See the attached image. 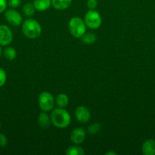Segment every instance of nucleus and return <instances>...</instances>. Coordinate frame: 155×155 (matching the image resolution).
<instances>
[{
	"label": "nucleus",
	"instance_id": "f257e3e1",
	"mask_svg": "<svg viewBox=\"0 0 155 155\" xmlns=\"http://www.w3.org/2000/svg\"><path fill=\"white\" fill-rule=\"evenodd\" d=\"M51 123L56 127L59 129H64L68 127L71 124V116L68 110L64 107H57L53 109L50 114Z\"/></svg>",
	"mask_w": 155,
	"mask_h": 155
},
{
	"label": "nucleus",
	"instance_id": "f03ea898",
	"mask_svg": "<svg viewBox=\"0 0 155 155\" xmlns=\"http://www.w3.org/2000/svg\"><path fill=\"white\" fill-rule=\"evenodd\" d=\"M22 32L26 37L29 39H36L41 35L42 27L37 21L29 18L23 23Z\"/></svg>",
	"mask_w": 155,
	"mask_h": 155
},
{
	"label": "nucleus",
	"instance_id": "7ed1b4c3",
	"mask_svg": "<svg viewBox=\"0 0 155 155\" xmlns=\"http://www.w3.org/2000/svg\"><path fill=\"white\" fill-rule=\"evenodd\" d=\"M86 24L84 21L78 17H74L68 21V30L70 33L75 38H81L86 33Z\"/></svg>",
	"mask_w": 155,
	"mask_h": 155
},
{
	"label": "nucleus",
	"instance_id": "20e7f679",
	"mask_svg": "<svg viewBox=\"0 0 155 155\" xmlns=\"http://www.w3.org/2000/svg\"><path fill=\"white\" fill-rule=\"evenodd\" d=\"M84 22L87 27L90 29L97 30L102 24L101 16L95 9H90L85 14Z\"/></svg>",
	"mask_w": 155,
	"mask_h": 155
},
{
	"label": "nucleus",
	"instance_id": "39448f33",
	"mask_svg": "<svg viewBox=\"0 0 155 155\" xmlns=\"http://www.w3.org/2000/svg\"><path fill=\"white\" fill-rule=\"evenodd\" d=\"M38 104L43 111H52L55 105L54 97L49 92H41L38 97Z\"/></svg>",
	"mask_w": 155,
	"mask_h": 155
},
{
	"label": "nucleus",
	"instance_id": "423d86ee",
	"mask_svg": "<svg viewBox=\"0 0 155 155\" xmlns=\"http://www.w3.org/2000/svg\"><path fill=\"white\" fill-rule=\"evenodd\" d=\"M5 17L6 21L14 27L20 26L22 23V17L21 14L15 8H10L6 11L5 13Z\"/></svg>",
	"mask_w": 155,
	"mask_h": 155
},
{
	"label": "nucleus",
	"instance_id": "0eeeda50",
	"mask_svg": "<svg viewBox=\"0 0 155 155\" xmlns=\"http://www.w3.org/2000/svg\"><path fill=\"white\" fill-rule=\"evenodd\" d=\"M13 40V34L8 26L0 25V45H8Z\"/></svg>",
	"mask_w": 155,
	"mask_h": 155
},
{
	"label": "nucleus",
	"instance_id": "6e6552de",
	"mask_svg": "<svg viewBox=\"0 0 155 155\" xmlns=\"http://www.w3.org/2000/svg\"><path fill=\"white\" fill-rule=\"evenodd\" d=\"M75 117L78 122L81 124H85L88 122L91 118V112L84 106H79L75 109Z\"/></svg>",
	"mask_w": 155,
	"mask_h": 155
},
{
	"label": "nucleus",
	"instance_id": "1a4fd4ad",
	"mask_svg": "<svg viewBox=\"0 0 155 155\" xmlns=\"http://www.w3.org/2000/svg\"><path fill=\"white\" fill-rule=\"evenodd\" d=\"M86 139V132L83 128H76L71 132L70 139L74 145H81Z\"/></svg>",
	"mask_w": 155,
	"mask_h": 155
},
{
	"label": "nucleus",
	"instance_id": "9d476101",
	"mask_svg": "<svg viewBox=\"0 0 155 155\" xmlns=\"http://www.w3.org/2000/svg\"><path fill=\"white\" fill-rule=\"evenodd\" d=\"M141 151L144 155H155V141L153 139H147L141 146Z\"/></svg>",
	"mask_w": 155,
	"mask_h": 155
},
{
	"label": "nucleus",
	"instance_id": "9b49d317",
	"mask_svg": "<svg viewBox=\"0 0 155 155\" xmlns=\"http://www.w3.org/2000/svg\"><path fill=\"white\" fill-rule=\"evenodd\" d=\"M72 0H51L52 5L56 10L63 11L71 6Z\"/></svg>",
	"mask_w": 155,
	"mask_h": 155
},
{
	"label": "nucleus",
	"instance_id": "f8f14e48",
	"mask_svg": "<svg viewBox=\"0 0 155 155\" xmlns=\"http://www.w3.org/2000/svg\"><path fill=\"white\" fill-rule=\"evenodd\" d=\"M33 4L38 12H45L52 5L51 0H33Z\"/></svg>",
	"mask_w": 155,
	"mask_h": 155
},
{
	"label": "nucleus",
	"instance_id": "ddd939ff",
	"mask_svg": "<svg viewBox=\"0 0 155 155\" xmlns=\"http://www.w3.org/2000/svg\"><path fill=\"white\" fill-rule=\"evenodd\" d=\"M37 122L40 127L43 129H46L50 127V123H51V119H50V117L46 114V112L43 111L38 116Z\"/></svg>",
	"mask_w": 155,
	"mask_h": 155
},
{
	"label": "nucleus",
	"instance_id": "4468645a",
	"mask_svg": "<svg viewBox=\"0 0 155 155\" xmlns=\"http://www.w3.org/2000/svg\"><path fill=\"white\" fill-rule=\"evenodd\" d=\"M56 104L59 107H64L65 108L69 102V98L68 95L65 93H60L57 95L56 99Z\"/></svg>",
	"mask_w": 155,
	"mask_h": 155
},
{
	"label": "nucleus",
	"instance_id": "2eb2a0df",
	"mask_svg": "<svg viewBox=\"0 0 155 155\" xmlns=\"http://www.w3.org/2000/svg\"><path fill=\"white\" fill-rule=\"evenodd\" d=\"M65 154L67 155H83L84 154V151L79 145H72L67 148Z\"/></svg>",
	"mask_w": 155,
	"mask_h": 155
},
{
	"label": "nucleus",
	"instance_id": "dca6fc26",
	"mask_svg": "<svg viewBox=\"0 0 155 155\" xmlns=\"http://www.w3.org/2000/svg\"><path fill=\"white\" fill-rule=\"evenodd\" d=\"M81 42H84V44H93L96 42L97 40V36L94 33H85L83 36L81 37Z\"/></svg>",
	"mask_w": 155,
	"mask_h": 155
},
{
	"label": "nucleus",
	"instance_id": "f3484780",
	"mask_svg": "<svg viewBox=\"0 0 155 155\" xmlns=\"http://www.w3.org/2000/svg\"><path fill=\"white\" fill-rule=\"evenodd\" d=\"M35 8L34 5H33V3L31 2H27L23 6V12H24V15L26 17H32L35 13Z\"/></svg>",
	"mask_w": 155,
	"mask_h": 155
},
{
	"label": "nucleus",
	"instance_id": "a211bd4d",
	"mask_svg": "<svg viewBox=\"0 0 155 155\" xmlns=\"http://www.w3.org/2000/svg\"><path fill=\"white\" fill-rule=\"evenodd\" d=\"M3 53H4L5 58L9 61L15 60L17 56V51L13 47H7Z\"/></svg>",
	"mask_w": 155,
	"mask_h": 155
},
{
	"label": "nucleus",
	"instance_id": "6ab92c4d",
	"mask_svg": "<svg viewBox=\"0 0 155 155\" xmlns=\"http://www.w3.org/2000/svg\"><path fill=\"white\" fill-rule=\"evenodd\" d=\"M100 128H101V126H100V124H98V123H94V124H91L88 127V131L90 134L95 135L97 133H99V131L100 130Z\"/></svg>",
	"mask_w": 155,
	"mask_h": 155
},
{
	"label": "nucleus",
	"instance_id": "aec40b11",
	"mask_svg": "<svg viewBox=\"0 0 155 155\" xmlns=\"http://www.w3.org/2000/svg\"><path fill=\"white\" fill-rule=\"evenodd\" d=\"M6 80H7V74H6V72L2 68H0V87L4 86L6 82Z\"/></svg>",
	"mask_w": 155,
	"mask_h": 155
},
{
	"label": "nucleus",
	"instance_id": "412c9836",
	"mask_svg": "<svg viewBox=\"0 0 155 155\" xmlns=\"http://www.w3.org/2000/svg\"><path fill=\"white\" fill-rule=\"evenodd\" d=\"M22 1L21 0H9L8 1V5L11 7L12 8H16L19 7L21 5Z\"/></svg>",
	"mask_w": 155,
	"mask_h": 155
},
{
	"label": "nucleus",
	"instance_id": "4be33fe9",
	"mask_svg": "<svg viewBox=\"0 0 155 155\" xmlns=\"http://www.w3.org/2000/svg\"><path fill=\"white\" fill-rule=\"evenodd\" d=\"M98 5L97 0H88L87 1V6L89 9H96Z\"/></svg>",
	"mask_w": 155,
	"mask_h": 155
},
{
	"label": "nucleus",
	"instance_id": "5701e85b",
	"mask_svg": "<svg viewBox=\"0 0 155 155\" xmlns=\"http://www.w3.org/2000/svg\"><path fill=\"white\" fill-rule=\"evenodd\" d=\"M8 145L7 137L3 133H0V147H5Z\"/></svg>",
	"mask_w": 155,
	"mask_h": 155
},
{
	"label": "nucleus",
	"instance_id": "b1692460",
	"mask_svg": "<svg viewBox=\"0 0 155 155\" xmlns=\"http://www.w3.org/2000/svg\"><path fill=\"white\" fill-rule=\"evenodd\" d=\"M8 6L7 0H0V13L5 12Z\"/></svg>",
	"mask_w": 155,
	"mask_h": 155
},
{
	"label": "nucleus",
	"instance_id": "393cba45",
	"mask_svg": "<svg viewBox=\"0 0 155 155\" xmlns=\"http://www.w3.org/2000/svg\"><path fill=\"white\" fill-rule=\"evenodd\" d=\"M117 154L114 151H108V152L106 153V155H116Z\"/></svg>",
	"mask_w": 155,
	"mask_h": 155
},
{
	"label": "nucleus",
	"instance_id": "a878e982",
	"mask_svg": "<svg viewBox=\"0 0 155 155\" xmlns=\"http://www.w3.org/2000/svg\"><path fill=\"white\" fill-rule=\"evenodd\" d=\"M2 48H1V47H0V56L2 55Z\"/></svg>",
	"mask_w": 155,
	"mask_h": 155
},
{
	"label": "nucleus",
	"instance_id": "bb28decb",
	"mask_svg": "<svg viewBox=\"0 0 155 155\" xmlns=\"http://www.w3.org/2000/svg\"><path fill=\"white\" fill-rule=\"evenodd\" d=\"M0 129H1V124H0Z\"/></svg>",
	"mask_w": 155,
	"mask_h": 155
}]
</instances>
